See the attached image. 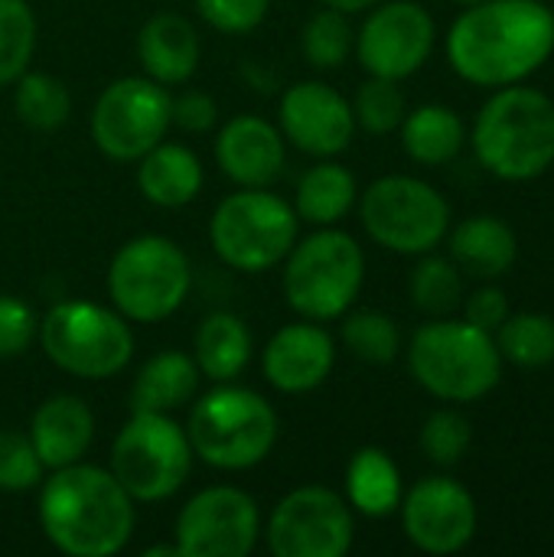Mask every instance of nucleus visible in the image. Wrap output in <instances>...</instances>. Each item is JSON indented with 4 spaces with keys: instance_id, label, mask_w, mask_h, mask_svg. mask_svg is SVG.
I'll return each mask as SVG.
<instances>
[{
    "instance_id": "8",
    "label": "nucleus",
    "mask_w": 554,
    "mask_h": 557,
    "mask_svg": "<svg viewBox=\"0 0 554 557\" xmlns=\"http://www.w3.org/2000/svg\"><path fill=\"white\" fill-rule=\"evenodd\" d=\"M193 287L186 251L167 235L127 238L108 264V297L131 323H160L173 317Z\"/></svg>"
},
{
    "instance_id": "26",
    "label": "nucleus",
    "mask_w": 554,
    "mask_h": 557,
    "mask_svg": "<svg viewBox=\"0 0 554 557\" xmlns=\"http://www.w3.org/2000/svg\"><path fill=\"white\" fill-rule=\"evenodd\" d=\"M359 199V183L353 170L336 163L333 157L317 160L313 166L304 170L294 189V212L300 222L313 228H330L340 225Z\"/></svg>"
},
{
    "instance_id": "16",
    "label": "nucleus",
    "mask_w": 554,
    "mask_h": 557,
    "mask_svg": "<svg viewBox=\"0 0 554 557\" xmlns=\"http://www.w3.org/2000/svg\"><path fill=\"white\" fill-rule=\"evenodd\" d=\"M402 529L408 542L424 555H457L464 552L480 525L477 503L470 490L454 476L418 480L398 506Z\"/></svg>"
},
{
    "instance_id": "31",
    "label": "nucleus",
    "mask_w": 554,
    "mask_h": 557,
    "mask_svg": "<svg viewBox=\"0 0 554 557\" xmlns=\"http://www.w3.org/2000/svg\"><path fill=\"white\" fill-rule=\"evenodd\" d=\"M408 290H411V300H415V307L421 313L447 317L464 300V274H460V268L454 264L451 255L444 258V255L428 251V255H418Z\"/></svg>"
},
{
    "instance_id": "9",
    "label": "nucleus",
    "mask_w": 554,
    "mask_h": 557,
    "mask_svg": "<svg viewBox=\"0 0 554 557\" xmlns=\"http://www.w3.org/2000/svg\"><path fill=\"white\" fill-rule=\"evenodd\" d=\"M193 460L183 424L160 411H131L111 444L108 470L134 503H163L186 486Z\"/></svg>"
},
{
    "instance_id": "3",
    "label": "nucleus",
    "mask_w": 554,
    "mask_h": 557,
    "mask_svg": "<svg viewBox=\"0 0 554 557\" xmlns=\"http://www.w3.org/2000/svg\"><path fill=\"white\" fill-rule=\"evenodd\" d=\"M487 173L506 183H529L554 163V101L522 82L496 88L480 108L470 134Z\"/></svg>"
},
{
    "instance_id": "38",
    "label": "nucleus",
    "mask_w": 554,
    "mask_h": 557,
    "mask_svg": "<svg viewBox=\"0 0 554 557\" xmlns=\"http://www.w3.org/2000/svg\"><path fill=\"white\" fill-rule=\"evenodd\" d=\"M196 13L225 36L251 33L264 23L271 0H193Z\"/></svg>"
},
{
    "instance_id": "34",
    "label": "nucleus",
    "mask_w": 554,
    "mask_h": 557,
    "mask_svg": "<svg viewBox=\"0 0 554 557\" xmlns=\"http://www.w3.org/2000/svg\"><path fill=\"white\" fill-rule=\"evenodd\" d=\"M36 13L26 0H0V88L13 85L36 55Z\"/></svg>"
},
{
    "instance_id": "41",
    "label": "nucleus",
    "mask_w": 554,
    "mask_h": 557,
    "mask_svg": "<svg viewBox=\"0 0 554 557\" xmlns=\"http://www.w3.org/2000/svg\"><path fill=\"white\" fill-rule=\"evenodd\" d=\"M509 313H513V310H509V297H506V290L496 287V284L477 287V290L464 300V320L473 323V326H480V330H487V333H496V330L506 323Z\"/></svg>"
},
{
    "instance_id": "25",
    "label": "nucleus",
    "mask_w": 554,
    "mask_h": 557,
    "mask_svg": "<svg viewBox=\"0 0 554 557\" xmlns=\"http://www.w3.org/2000/svg\"><path fill=\"white\" fill-rule=\"evenodd\" d=\"M251 330L245 326V320L238 313L229 310H216L209 317H202L196 339H193V362L199 369L202 379H209L212 385L219 382H235L248 362H251Z\"/></svg>"
},
{
    "instance_id": "17",
    "label": "nucleus",
    "mask_w": 554,
    "mask_h": 557,
    "mask_svg": "<svg viewBox=\"0 0 554 557\" xmlns=\"http://www.w3.org/2000/svg\"><path fill=\"white\" fill-rule=\"evenodd\" d=\"M278 127L291 147L317 160L340 157L356 137L349 98L317 78L284 88L278 101Z\"/></svg>"
},
{
    "instance_id": "33",
    "label": "nucleus",
    "mask_w": 554,
    "mask_h": 557,
    "mask_svg": "<svg viewBox=\"0 0 554 557\" xmlns=\"http://www.w3.org/2000/svg\"><path fill=\"white\" fill-rule=\"evenodd\" d=\"M356 46V29L349 23V13L323 7L317 13H310V20L304 23L300 33V52L313 69H340Z\"/></svg>"
},
{
    "instance_id": "19",
    "label": "nucleus",
    "mask_w": 554,
    "mask_h": 557,
    "mask_svg": "<svg viewBox=\"0 0 554 557\" xmlns=\"http://www.w3.org/2000/svg\"><path fill=\"white\" fill-rule=\"evenodd\" d=\"M216 163L242 189H268L287 163V140L278 124L258 114H235L216 134Z\"/></svg>"
},
{
    "instance_id": "4",
    "label": "nucleus",
    "mask_w": 554,
    "mask_h": 557,
    "mask_svg": "<svg viewBox=\"0 0 554 557\" xmlns=\"http://www.w3.org/2000/svg\"><path fill=\"white\" fill-rule=\"evenodd\" d=\"M186 437L193 457L222 473H242L268 460L278 444V411L255 388L219 382L193 401Z\"/></svg>"
},
{
    "instance_id": "12",
    "label": "nucleus",
    "mask_w": 554,
    "mask_h": 557,
    "mask_svg": "<svg viewBox=\"0 0 554 557\" xmlns=\"http://www.w3.org/2000/svg\"><path fill=\"white\" fill-rule=\"evenodd\" d=\"M170 91L147 75L114 78L91 108V140L118 163H137L150 147H157L170 124Z\"/></svg>"
},
{
    "instance_id": "18",
    "label": "nucleus",
    "mask_w": 554,
    "mask_h": 557,
    "mask_svg": "<svg viewBox=\"0 0 554 557\" xmlns=\"http://www.w3.org/2000/svg\"><path fill=\"white\" fill-rule=\"evenodd\" d=\"M333 366H336V343L313 320H297L281 326L261 352L264 382L281 395H307L320 388L330 379Z\"/></svg>"
},
{
    "instance_id": "36",
    "label": "nucleus",
    "mask_w": 554,
    "mask_h": 557,
    "mask_svg": "<svg viewBox=\"0 0 554 557\" xmlns=\"http://www.w3.org/2000/svg\"><path fill=\"white\" fill-rule=\"evenodd\" d=\"M418 444L424 450V457L438 467H457L470 444H473V428L470 421L454 411V408H438L424 418L421 424V434H418Z\"/></svg>"
},
{
    "instance_id": "22",
    "label": "nucleus",
    "mask_w": 554,
    "mask_h": 557,
    "mask_svg": "<svg viewBox=\"0 0 554 557\" xmlns=\"http://www.w3.org/2000/svg\"><path fill=\"white\" fill-rule=\"evenodd\" d=\"M202 163L186 144L160 140L137 160V189L150 206L183 209L202 193Z\"/></svg>"
},
{
    "instance_id": "44",
    "label": "nucleus",
    "mask_w": 554,
    "mask_h": 557,
    "mask_svg": "<svg viewBox=\"0 0 554 557\" xmlns=\"http://www.w3.org/2000/svg\"><path fill=\"white\" fill-rule=\"evenodd\" d=\"M454 3H464V7H470V3H483V0H454Z\"/></svg>"
},
{
    "instance_id": "32",
    "label": "nucleus",
    "mask_w": 554,
    "mask_h": 557,
    "mask_svg": "<svg viewBox=\"0 0 554 557\" xmlns=\"http://www.w3.org/2000/svg\"><path fill=\"white\" fill-rule=\"evenodd\" d=\"M340 326L343 346L349 349V356H356L359 362L369 366H392L402 352V330L398 323L382 313V310H346Z\"/></svg>"
},
{
    "instance_id": "5",
    "label": "nucleus",
    "mask_w": 554,
    "mask_h": 557,
    "mask_svg": "<svg viewBox=\"0 0 554 557\" xmlns=\"http://www.w3.org/2000/svg\"><path fill=\"white\" fill-rule=\"evenodd\" d=\"M408 369L428 395L451 405H470L500 385L503 356L493 333L467 320L434 317L415 330L408 343Z\"/></svg>"
},
{
    "instance_id": "20",
    "label": "nucleus",
    "mask_w": 554,
    "mask_h": 557,
    "mask_svg": "<svg viewBox=\"0 0 554 557\" xmlns=\"http://www.w3.org/2000/svg\"><path fill=\"white\" fill-rule=\"evenodd\" d=\"M29 441L46 470L82 463L95 441V414L78 395H49L29 418Z\"/></svg>"
},
{
    "instance_id": "1",
    "label": "nucleus",
    "mask_w": 554,
    "mask_h": 557,
    "mask_svg": "<svg viewBox=\"0 0 554 557\" xmlns=\"http://www.w3.org/2000/svg\"><path fill=\"white\" fill-rule=\"evenodd\" d=\"M554 52V10L545 0L470 3L447 29L451 69L480 88L526 82Z\"/></svg>"
},
{
    "instance_id": "7",
    "label": "nucleus",
    "mask_w": 554,
    "mask_h": 557,
    "mask_svg": "<svg viewBox=\"0 0 554 557\" xmlns=\"http://www.w3.org/2000/svg\"><path fill=\"white\" fill-rule=\"evenodd\" d=\"M46 359L82 382L121 375L134 359V330L118 310L91 300L52 304L36 333Z\"/></svg>"
},
{
    "instance_id": "15",
    "label": "nucleus",
    "mask_w": 554,
    "mask_h": 557,
    "mask_svg": "<svg viewBox=\"0 0 554 557\" xmlns=\"http://www.w3.org/2000/svg\"><path fill=\"white\" fill-rule=\"evenodd\" d=\"M438 42L434 16L415 0H382L356 33V59L376 78L402 82L424 69Z\"/></svg>"
},
{
    "instance_id": "6",
    "label": "nucleus",
    "mask_w": 554,
    "mask_h": 557,
    "mask_svg": "<svg viewBox=\"0 0 554 557\" xmlns=\"http://www.w3.org/2000/svg\"><path fill=\"white\" fill-rule=\"evenodd\" d=\"M281 290L287 307L300 320L330 323L353 310L366 284V251L362 245L330 225L307 238H297L281 261Z\"/></svg>"
},
{
    "instance_id": "42",
    "label": "nucleus",
    "mask_w": 554,
    "mask_h": 557,
    "mask_svg": "<svg viewBox=\"0 0 554 557\" xmlns=\"http://www.w3.org/2000/svg\"><path fill=\"white\" fill-rule=\"evenodd\" d=\"M376 3L382 0H323V7H333V10H343V13H362V10H372Z\"/></svg>"
},
{
    "instance_id": "27",
    "label": "nucleus",
    "mask_w": 554,
    "mask_h": 557,
    "mask_svg": "<svg viewBox=\"0 0 554 557\" xmlns=\"http://www.w3.org/2000/svg\"><path fill=\"white\" fill-rule=\"evenodd\" d=\"M346 503L366 519H389L398 512L405 483L398 463L382 447H359L346 463Z\"/></svg>"
},
{
    "instance_id": "11",
    "label": "nucleus",
    "mask_w": 554,
    "mask_h": 557,
    "mask_svg": "<svg viewBox=\"0 0 554 557\" xmlns=\"http://www.w3.org/2000/svg\"><path fill=\"white\" fill-rule=\"evenodd\" d=\"M356 202L366 235L385 251L418 258L447 238L451 206L428 180L389 173L372 180Z\"/></svg>"
},
{
    "instance_id": "2",
    "label": "nucleus",
    "mask_w": 554,
    "mask_h": 557,
    "mask_svg": "<svg viewBox=\"0 0 554 557\" xmlns=\"http://www.w3.org/2000/svg\"><path fill=\"white\" fill-rule=\"evenodd\" d=\"M36 516L46 542L69 557L121 555L137 525L127 490L111 470L85 460L46 473L39 483Z\"/></svg>"
},
{
    "instance_id": "37",
    "label": "nucleus",
    "mask_w": 554,
    "mask_h": 557,
    "mask_svg": "<svg viewBox=\"0 0 554 557\" xmlns=\"http://www.w3.org/2000/svg\"><path fill=\"white\" fill-rule=\"evenodd\" d=\"M46 467L29 441L20 431H0V493H29L46 480Z\"/></svg>"
},
{
    "instance_id": "24",
    "label": "nucleus",
    "mask_w": 554,
    "mask_h": 557,
    "mask_svg": "<svg viewBox=\"0 0 554 557\" xmlns=\"http://www.w3.org/2000/svg\"><path fill=\"white\" fill-rule=\"evenodd\" d=\"M199 379L202 375H199L193 356H186L180 349H163L137 369L127 405H131V411L173 414L196 398Z\"/></svg>"
},
{
    "instance_id": "23",
    "label": "nucleus",
    "mask_w": 554,
    "mask_h": 557,
    "mask_svg": "<svg viewBox=\"0 0 554 557\" xmlns=\"http://www.w3.org/2000/svg\"><path fill=\"white\" fill-rule=\"evenodd\" d=\"M447 248L460 271L470 277H503L519 258V235L500 215H470L447 228Z\"/></svg>"
},
{
    "instance_id": "43",
    "label": "nucleus",
    "mask_w": 554,
    "mask_h": 557,
    "mask_svg": "<svg viewBox=\"0 0 554 557\" xmlns=\"http://www.w3.org/2000/svg\"><path fill=\"white\" fill-rule=\"evenodd\" d=\"M144 557H180V548H176V542L173 545H153L144 552Z\"/></svg>"
},
{
    "instance_id": "14",
    "label": "nucleus",
    "mask_w": 554,
    "mask_h": 557,
    "mask_svg": "<svg viewBox=\"0 0 554 557\" xmlns=\"http://www.w3.org/2000/svg\"><path fill=\"white\" fill-rule=\"evenodd\" d=\"M180 557H248L261 542V509L238 486L199 490L176 516Z\"/></svg>"
},
{
    "instance_id": "28",
    "label": "nucleus",
    "mask_w": 554,
    "mask_h": 557,
    "mask_svg": "<svg viewBox=\"0 0 554 557\" xmlns=\"http://www.w3.org/2000/svg\"><path fill=\"white\" fill-rule=\"evenodd\" d=\"M398 134H402L405 153L421 166H444L467 144L464 117L451 104H418V108H411L405 114Z\"/></svg>"
},
{
    "instance_id": "35",
    "label": "nucleus",
    "mask_w": 554,
    "mask_h": 557,
    "mask_svg": "<svg viewBox=\"0 0 554 557\" xmlns=\"http://www.w3.org/2000/svg\"><path fill=\"white\" fill-rule=\"evenodd\" d=\"M349 104H353L356 127H362L366 134H376V137L395 134L402 127L405 114H408V104H405V95H402L398 82L376 78V75H369L356 88V98Z\"/></svg>"
},
{
    "instance_id": "30",
    "label": "nucleus",
    "mask_w": 554,
    "mask_h": 557,
    "mask_svg": "<svg viewBox=\"0 0 554 557\" xmlns=\"http://www.w3.org/2000/svg\"><path fill=\"white\" fill-rule=\"evenodd\" d=\"M493 339L503 362L519 369H545L554 362V317L549 313H509Z\"/></svg>"
},
{
    "instance_id": "13",
    "label": "nucleus",
    "mask_w": 554,
    "mask_h": 557,
    "mask_svg": "<svg viewBox=\"0 0 554 557\" xmlns=\"http://www.w3.org/2000/svg\"><path fill=\"white\" fill-rule=\"evenodd\" d=\"M356 539V519L346 496L327 486H297L278 499L264 525V545L274 557H343Z\"/></svg>"
},
{
    "instance_id": "29",
    "label": "nucleus",
    "mask_w": 554,
    "mask_h": 557,
    "mask_svg": "<svg viewBox=\"0 0 554 557\" xmlns=\"http://www.w3.org/2000/svg\"><path fill=\"white\" fill-rule=\"evenodd\" d=\"M13 111H16L20 124H26L29 131L49 134V131H59L69 121L72 95H69L62 78H56L49 72L26 69L13 82Z\"/></svg>"
},
{
    "instance_id": "21",
    "label": "nucleus",
    "mask_w": 554,
    "mask_h": 557,
    "mask_svg": "<svg viewBox=\"0 0 554 557\" xmlns=\"http://www.w3.org/2000/svg\"><path fill=\"white\" fill-rule=\"evenodd\" d=\"M199 33L196 26L173 10H157L144 20L137 33V62L147 78L160 85H186L199 69Z\"/></svg>"
},
{
    "instance_id": "10",
    "label": "nucleus",
    "mask_w": 554,
    "mask_h": 557,
    "mask_svg": "<svg viewBox=\"0 0 554 557\" xmlns=\"http://www.w3.org/2000/svg\"><path fill=\"white\" fill-rule=\"evenodd\" d=\"M300 219L287 199L268 189H242L225 196L209 219V242L222 264L242 274L278 268L297 242Z\"/></svg>"
},
{
    "instance_id": "40",
    "label": "nucleus",
    "mask_w": 554,
    "mask_h": 557,
    "mask_svg": "<svg viewBox=\"0 0 554 557\" xmlns=\"http://www.w3.org/2000/svg\"><path fill=\"white\" fill-rule=\"evenodd\" d=\"M170 124L186 134H209L219 124V104L212 95L186 88L170 98Z\"/></svg>"
},
{
    "instance_id": "39",
    "label": "nucleus",
    "mask_w": 554,
    "mask_h": 557,
    "mask_svg": "<svg viewBox=\"0 0 554 557\" xmlns=\"http://www.w3.org/2000/svg\"><path fill=\"white\" fill-rule=\"evenodd\" d=\"M36 333H39L36 310L16 294H0V359L23 356L36 339Z\"/></svg>"
}]
</instances>
